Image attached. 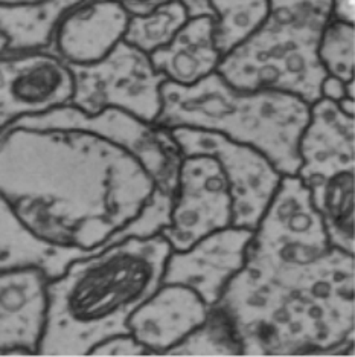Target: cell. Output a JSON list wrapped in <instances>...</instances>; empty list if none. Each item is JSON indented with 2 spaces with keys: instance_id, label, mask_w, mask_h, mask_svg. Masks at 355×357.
I'll use <instances>...</instances> for the list:
<instances>
[{
  "instance_id": "cell-1",
  "label": "cell",
  "mask_w": 355,
  "mask_h": 357,
  "mask_svg": "<svg viewBox=\"0 0 355 357\" xmlns=\"http://www.w3.org/2000/svg\"><path fill=\"white\" fill-rule=\"evenodd\" d=\"M156 182L115 141L78 128L0 132V196L37 237L95 252L128 237Z\"/></svg>"
},
{
  "instance_id": "cell-2",
  "label": "cell",
  "mask_w": 355,
  "mask_h": 357,
  "mask_svg": "<svg viewBox=\"0 0 355 357\" xmlns=\"http://www.w3.org/2000/svg\"><path fill=\"white\" fill-rule=\"evenodd\" d=\"M173 248L162 234L128 235L75 258L47 282V316L37 354L88 356L128 330L137 307L160 287Z\"/></svg>"
},
{
  "instance_id": "cell-3",
  "label": "cell",
  "mask_w": 355,
  "mask_h": 357,
  "mask_svg": "<svg viewBox=\"0 0 355 357\" xmlns=\"http://www.w3.org/2000/svg\"><path fill=\"white\" fill-rule=\"evenodd\" d=\"M214 307L229 319L243 356H326L354 348L355 284L292 290L243 267Z\"/></svg>"
},
{
  "instance_id": "cell-4",
  "label": "cell",
  "mask_w": 355,
  "mask_h": 357,
  "mask_svg": "<svg viewBox=\"0 0 355 357\" xmlns=\"http://www.w3.org/2000/svg\"><path fill=\"white\" fill-rule=\"evenodd\" d=\"M310 118V104L276 91H243L219 72L192 86L165 81L157 126L188 127L220 133L260 150L282 176L301 167L299 139Z\"/></svg>"
},
{
  "instance_id": "cell-5",
  "label": "cell",
  "mask_w": 355,
  "mask_h": 357,
  "mask_svg": "<svg viewBox=\"0 0 355 357\" xmlns=\"http://www.w3.org/2000/svg\"><path fill=\"white\" fill-rule=\"evenodd\" d=\"M243 267L292 290L355 284L354 254L331 243L308 186L297 176H282L247 243Z\"/></svg>"
},
{
  "instance_id": "cell-6",
  "label": "cell",
  "mask_w": 355,
  "mask_h": 357,
  "mask_svg": "<svg viewBox=\"0 0 355 357\" xmlns=\"http://www.w3.org/2000/svg\"><path fill=\"white\" fill-rule=\"evenodd\" d=\"M326 20L311 13H270L260 28L223 55L216 72L237 89L276 91L311 105L322 98L326 77L319 60Z\"/></svg>"
},
{
  "instance_id": "cell-7",
  "label": "cell",
  "mask_w": 355,
  "mask_h": 357,
  "mask_svg": "<svg viewBox=\"0 0 355 357\" xmlns=\"http://www.w3.org/2000/svg\"><path fill=\"white\" fill-rule=\"evenodd\" d=\"M11 127L87 130L124 145L141 159L157 186L155 199L136 223L132 235L148 237L159 234L168 225L183 158L168 128L145 123L120 109L109 107L98 113H86L72 104L37 116L22 118Z\"/></svg>"
},
{
  "instance_id": "cell-8",
  "label": "cell",
  "mask_w": 355,
  "mask_h": 357,
  "mask_svg": "<svg viewBox=\"0 0 355 357\" xmlns=\"http://www.w3.org/2000/svg\"><path fill=\"white\" fill-rule=\"evenodd\" d=\"M70 69L72 105L86 113L115 107L145 123H156L162 110L165 78L152 66L148 54L123 40L100 61Z\"/></svg>"
},
{
  "instance_id": "cell-9",
  "label": "cell",
  "mask_w": 355,
  "mask_h": 357,
  "mask_svg": "<svg viewBox=\"0 0 355 357\" xmlns=\"http://www.w3.org/2000/svg\"><path fill=\"white\" fill-rule=\"evenodd\" d=\"M168 130L183 156L207 154L219 160L232 196V226L253 231L282 181L279 169L260 150L220 133L188 127Z\"/></svg>"
},
{
  "instance_id": "cell-10",
  "label": "cell",
  "mask_w": 355,
  "mask_h": 357,
  "mask_svg": "<svg viewBox=\"0 0 355 357\" xmlns=\"http://www.w3.org/2000/svg\"><path fill=\"white\" fill-rule=\"evenodd\" d=\"M232 196L219 160L207 154L183 156L169 222L160 231L173 250H187L232 226Z\"/></svg>"
},
{
  "instance_id": "cell-11",
  "label": "cell",
  "mask_w": 355,
  "mask_h": 357,
  "mask_svg": "<svg viewBox=\"0 0 355 357\" xmlns=\"http://www.w3.org/2000/svg\"><path fill=\"white\" fill-rule=\"evenodd\" d=\"M72 96V69L47 47L0 54V132L70 104Z\"/></svg>"
},
{
  "instance_id": "cell-12",
  "label": "cell",
  "mask_w": 355,
  "mask_h": 357,
  "mask_svg": "<svg viewBox=\"0 0 355 357\" xmlns=\"http://www.w3.org/2000/svg\"><path fill=\"white\" fill-rule=\"evenodd\" d=\"M252 234V229L228 226L200 238L187 250H173L166 259L162 282L187 286L214 307L226 284L243 269Z\"/></svg>"
},
{
  "instance_id": "cell-13",
  "label": "cell",
  "mask_w": 355,
  "mask_h": 357,
  "mask_svg": "<svg viewBox=\"0 0 355 357\" xmlns=\"http://www.w3.org/2000/svg\"><path fill=\"white\" fill-rule=\"evenodd\" d=\"M128 20L113 0H79L56 22L47 50L69 66L96 63L123 42Z\"/></svg>"
},
{
  "instance_id": "cell-14",
  "label": "cell",
  "mask_w": 355,
  "mask_h": 357,
  "mask_svg": "<svg viewBox=\"0 0 355 357\" xmlns=\"http://www.w3.org/2000/svg\"><path fill=\"white\" fill-rule=\"evenodd\" d=\"M299 156L296 176L305 185L355 173L354 115L326 98L313 102L299 139Z\"/></svg>"
},
{
  "instance_id": "cell-15",
  "label": "cell",
  "mask_w": 355,
  "mask_h": 357,
  "mask_svg": "<svg viewBox=\"0 0 355 357\" xmlns=\"http://www.w3.org/2000/svg\"><path fill=\"white\" fill-rule=\"evenodd\" d=\"M49 280L37 267L0 272V356L37 354L46 327Z\"/></svg>"
},
{
  "instance_id": "cell-16",
  "label": "cell",
  "mask_w": 355,
  "mask_h": 357,
  "mask_svg": "<svg viewBox=\"0 0 355 357\" xmlns=\"http://www.w3.org/2000/svg\"><path fill=\"white\" fill-rule=\"evenodd\" d=\"M209 307L196 291L162 282L128 319V330L151 356H164L205 322Z\"/></svg>"
},
{
  "instance_id": "cell-17",
  "label": "cell",
  "mask_w": 355,
  "mask_h": 357,
  "mask_svg": "<svg viewBox=\"0 0 355 357\" xmlns=\"http://www.w3.org/2000/svg\"><path fill=\"white\" fill-rule=\"evenodd\" d=\"M150 59L165 81L179 86H192L214 74L223 59L215 43V19H188L171 42L150 54Z\"/></svg>"
},
{
  "instance_id": "cell-18",
  "label": "cell",
  "mask_w": 355,
  "mask_h": 357,
  "mask_svg": "<svg viewBox=\"0 0 355 357\" xmlns=\"http://www.w3.org/2000/svg\"><path fill=\"white\" fill-rule=\"evenodd\" d=\"M88 254L92 252L55 246L37 237L0 196V272L37 267L49 278H55L70 261Z\"/></svg>"
},
{
  "instance_id": "cell-19",
  "label": "cell",
  "mask_w": 355,
  "mask_h": 357,
  "mask_svg": "<svg viewBox=\"0 0 355 357\" xmlns=\"http://www.w3.org/2000/svg\"><path fill=\"white\" fill-rule=\"evenodd\" d=\"M324 220L329 240L346 252H355V173L306 185Z\"/></svg>"
},
{
  "instance_id": "cell-20",
  "label": "cell",
  "mask_w": 355,
  "mask_h": 357,
  "mask_svg": "<svg viewBox=\"0 0 355 357\" xmlns=\"http://www.w3.org/2000/svg\"><path fill=\"white\" fill-rule=\"evenodd\" d=\"M215 19V43L221 55L246 40L270 15L269 0H209Z\"/></svg>"
},
{
  "instance_id": "cell-21",
  "label": "cell",
  "mask_w": 355,
  "mask_h": 357,
  "mask_svg": "<svg viewBox=\"0 0 355 357\" xmlns=\"http://www.w3.org/2000/svg\"><path fill=\"white\" fill-rule=\"evenodd\" d=\"M188 19L180 0H168L150 13L130 15L124 42L150 55L171 42Z\"/></svg>"
},
{
  "instance_id": "cell-22",
  "label": "cell",
  "mask_w": 355,
  "mask_h": 357,
  "mask_svg": "<svg viewBox=\"0 0 355 357\" xmlns=\"http://www.w3.org/2000/svg\"><path fill=\"white\" fill-rule=\"evenodd\" d=\"M164 356H243L239 340L229 319L216 307H211L205 322L192 330Z\"/></svg>"
},
{
  "instance_id": "cell-23",
  "label": "cell",
  "mask_w": 355,
  "mask_h": 357,
  "mask_svg": "<svg viewBox=\"0 0 355 357\" xmlns=\"http://www.w3.org/2000/svg\"><path fill=\"white\" fill-rule=\"evenodd\" d=\"M319 60L326 75L349 83L355 79V25L328 19L319 40Z\"/></svg>"
},
{
  "instance_id": "cell-24",
  "label": "cell",
  "mask_w": 355,
  "mask_h": 357,
  "mask_svg": "<svg viewBox=\"0 0 355 357\" xmlns=\"http://www.w3.org/2000/svg\"><path fill=\"white\" fill-rule=\"evenodd\" d=\"M88 356L98 357H139L151 356L150 351L141 342H137L132 333L115 335L96 344Z\"/></svg>"
},
{
  "instance_id": "cell-25",
  "label": "cell",
  "mask_w": 355,
  "mask_h": 357,
  "mask_svg": "<svg viewBox=\"0 0 355 357\" xmlns=\"http://www.w3.org/2000/svg\"><path fill=\"white\" fill-rule=\"evenodd\" d=\"M269 3L271 13H311L328 19L331 14V0H269Z\"/></svg>"
},
{
  "instance_id": "cell-26",
  "label": "cell",
  "mask_w": 355,
  "mask_h": 357,
  "mask_svg": "<svg viewBox=\"0 0 355 357\" xmlns=\"http://www.w3.org/2000/svg\"><path fill=\"white\" fill-rule=\"evenodd\" d=\"M322 98L340 102L345 98L355 100V79L345 83L336 77L326 75L322 83Z\"/></svg>"
},
{
  "instance_id": "cell-27",
  "label": "cell",
  "mask_w": 355,
  "mask_h": 357,
  "mask_svg": "<svg viewBox=\"0 0 355 357\" xmlns=\"http://www.w3.org/2000/svg\"><path fill=\"white\" fill-rule=\"evenodd\" d=\"M329 17L355 25V0H331Z\"/></svg>"
},
{
  "instance_id": "cell-28",
  "label": "cell",
  "mask_w": 355,
  "mask_h": 357,
  "mask_svg": "<svg viewBox=\"0 0 355 357\" xmlns=\"http://www.w3.org/2000/svg\"><path fill=\"white\" fill-rule=\"evenodd\" d=\"M113 2L119 3L130 15H139L150 13L156 6L168 2V0H113Z\"/></svg>"
},
{
  "instance_id": "cell-29",
  "label": "cell",
  "mask_w": 355,
  "mask_h": 357,
  "mask_svg": "<svg viewBox=\"0 0 355 357\" xmlns=\"http://www.w3.org/2000/svg\"><path fill=\"white\" fill-rule=\"evenodd\" d=\"M184 10L188 13V17H200V15H212L209 0H180Z\"/></svg>"
},
{
  "instance_id": "cell-30",
  "label": "cell",
  "mask_w": 355,
  "mask_h": 357,
  "mask_svg": "<svg viewBox=\"0 0 355 357\" xmlns=\"http://www.w3.org/2000/svg\"><path fill=\"white\" fill-rule=\"evenodd\" d=\"M52 2V0H0L2 8H34Z\"/></svg>"
},
{
  "instance_id": "cell-31",
  "label": "cell",
  "mask_w": 355,
  "mask_h": 357,
  "mask_svg": "<svg viewBox=\"0 0 355 357\" xmlns=\"http://www.w3.org/2000/svg\"><path fill=\"white\" fill-rule=\"evenodd\" d=\"M5 51H8V40L2 34V32H0V54L5 52Z\"/></svg>"
}]
</instances>
